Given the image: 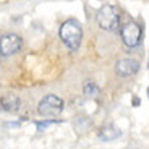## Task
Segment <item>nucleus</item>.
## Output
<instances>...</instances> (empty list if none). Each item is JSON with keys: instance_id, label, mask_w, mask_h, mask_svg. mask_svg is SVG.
<instances>
[{"instance_id": "f03ea898", "label": "nucleus", "mask_w": 149, "mask_h": 149, "mask_svg": "<svg viewBox=\"0 0 149 149\" xmlns=\"http://www.w3.org/2000/svg\"><path fill=\"white\" fill-rule=\"evenodd\" d=\"M97 24L104 31H115L120 24V13L115 7L104 5L97 11Z\"/></svg>"}, {"instance_id": "20e7f679", "label": "nucleus", "mask_w": 149, "mask_h": 149, "mask_svg": "<svg viewBox=\"0 0 149 149\" xmlns=\"http://www.w3.org/2000/svg\"><path fill=\"white\" fill-rule=\"evenodd\" d=\"M63 110V101L55 94H47L37 105V112L44 117H55Z\"/></svg>"}, {"instance_id": "9d476101", "label": "nucleus", "mask_w": 149, "mask_h": 149, "mask_svg": "<svg viewBox=\"0 0 149 149\" xmlns=\"http://www.w3.org/2000/svg\"><path fill=\"white\" fill-rule=\"evenodd\" d=\"M54 123H58L57 120H47V122H37L36 123V127H37V130H44V128H47V127H50V125H54Z\"/></svg>"}, {"instance_id": "39448f33", "label": "nucleus", "mask_w": 149, "mask_h": 149, "mask_svg": "<svg viewBox=\"0 0 149 149\" xmlns=\"http://www.w3.org/2000/svg\"><path fill=\"white\" fill-rule=\"evenodd\" d=\"M21 47H23V39L18 34L8 33L0 37V57L15 55L21 50Z\"/></svg>"}, {"instance_id": "7ed1b4c3", "label": "nucleus", "mask_w": 149, "mask_h": 149, "mask_svg": "<svg viewBox=\"0 0 149 149\" xmlns=\"http://www.w3.org/2000/svg\"><path fill=\"white\" fill-rule=\"evenodd\" d=\"M120 36H122V41L123 44L130 49L138 47L139 42H141V37H143V29L136 21H128L125 23L120 29Z\"/></svg>"}, {"instance_id": "f257e3e1", "label": "nucleus", "mask_w": 149, "mask_h": 149, "mask_svg": "<svg viewBox=\"0 0 149 149\" xmlns=\"http://www.w3.org/2000/svg\"><path fill=\"white\" fill-rule=\"evenodd\" d=\"M60 39L70 49L71 52L78 50L79 45H81V39H83V28L79 24V21H76L74 18L65 19L60 26Z\"/></svg>"}, {"instance_id": "1a4fd4ad", "label": "nucleus", "mask_w": 149, "mask_h": 149, "mask_svg": "<svg viewBox=\"0 0 149 149\" xmlns=\"http://www.w3.org/2000/svg\"><path fill=\"white\" fill-rule=\"evenodd\" d=\"M84 94L88 97H97L99 96V93H101V91H99V88H97L96 84H94V83H86L84 84Z\"/></svg>"}, {"instance_id": "423d86ee", "label": "nucleus", "mask_w": 149, "mask_h": 149, "mask_svg": "<svg viewBox=\"0 0 149 149\" xmlns=\"http://www.w3.org/2000/svg\"><path fill=\"white\" fill-rule=\"evenodd\" d=\"M139 70V62L134 58H122L117 62L115 71L118 76H133Z\"/></svg>"}, {"instance_id": "6e6552de", "label": "nucleus", "mask_w": 149, "mask_h": 149, "mask_svg": "<svg viewBox=\"0 0 149 149\" xmlns=\"http://www.w3.org/2000/svg\"><path fill=\"white\" fill-rule=\"evenodd\" d=\"M120 130L118 128H115L113 125H107V127L101 128V131H99V138L102 139V141H113V139H117L120 136Z\"/></svg>"}, {"instance_id": "0eeeda50", "label": "nucleus", "mask_w": 149, "mask_h": 149, "mask_svg": "<svg viewBox=\"0 0 149 149\" xmlns=\"http://www.w3.org/2000/svg\"><path fill=\"white\" fill-rule=\"evenodd\" d=\"M0 109L8 112V113H15V112H18L21 109V101H19L18 96H15V94H11V93L5 94L0 99Z\"/></svg>"}]
</instances>
